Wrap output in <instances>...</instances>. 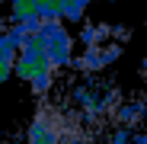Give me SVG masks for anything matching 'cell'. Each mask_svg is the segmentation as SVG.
Returning <instances> with one entry per match:
<instances>
[{"mask_svg":"<svg viewBox=\"0 0 147 144\" xmlns=\"http://www.w3.org/2000/svg\"><path fill=\"white\" fill-rule=\"evenodd\" d=\"M35 42L45 48L48 64H51L55 70H61V67H67L74 61V39L64 29L61 16H45L42 26H38V32H35Z\"/></svg>","mask_w":147,"mask_h":144,"instance_id":"6da1fadb","label":"cell"},{"mask_svg":"<svg viewBox=\"0 0 147 144\" xmlns=\"http://www.w3.org/2000/svg\"><path fill=\"white\" fill-rule=\"evenodd\" d=\"M74 138H77V128L58 109H42L26 131L29 144H74Z\"/></svg>","mask_w":147,"mask_h":144,"instance_id":"7a4b0ae2","label":"cell"}]
</instances>
